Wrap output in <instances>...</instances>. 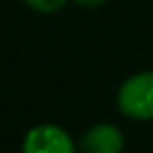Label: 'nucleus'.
<instances>
[{
	"label": "nucleus",
	"instance_id": "f257e3e1",
	"mask_svg": "<svg viewBox=\"0 0 153 153\" xmlns=\"http://www.w3.org/2000/svg\"><path fill=\"white\" fill-rule=\"evenodd\" d=\"M117 106L126 117L153 120V70L128 76L117 90Z\"/></svg>",
	"mask_w": 153,
	"mask_h": 153
},
{
	"label": "nucleus",
	"instance_id": "f03ea898",
	"mask_svg": "<svg viewBox=\"0 0 153 153\" xmlns=\"http://www.w3.org/2000/svg\"><path fill=\"white\" fill-rule=\"evenodd\" d=\"M23 153H74L70 135L56 124H38L27 131Z\"/></svg>",
	"mask_w": 153,
	"mask_h": 153
},
{
	"label": "nucleus",
	"instance_id": "7ed1b4c3",
	"mask_svg": "<svg viewBox=\"0 0 153 153\" xmlns=\"http://www.w3.org/2000/svg\"><path fill=\"white\" fill-rule=\"evenodd\" d=\"M124 135L113 124H97L83 135L81 153H122Z\"/></svg>",
	"mask_w": 153,
	"mask_h": 153
},
{
	"label": "nucleus",
	"instance_id": "20e7f679",
	"mask_svg": "<svg viewBox=\"0 0 153 153\" xmlns=\"http://www.w3.org/2000/svg\"><path fill=\"white\" fill-rule=\"evenodd\" d=\"M23 2L36 14H56L68 5V0H23Z\"/></svg>",
	"mask_w": 153,
	"mask_h": 153
},
{
	"label": "nucleus",
	"instance_id": "39448f33",
	"mask_svg": "<svg viewBox=\"0 0 153 153\" xmlns=\"http://www.w3.org/2000/svg\"><path fill=\"white\" fill-rule=\"evenodd\" d=\"M79 7H83V9H97V7L106 5L108 0H74Z\"/></svg>",
	"mask_w": 153,
	"mask_h": 153
}]
</instances>
